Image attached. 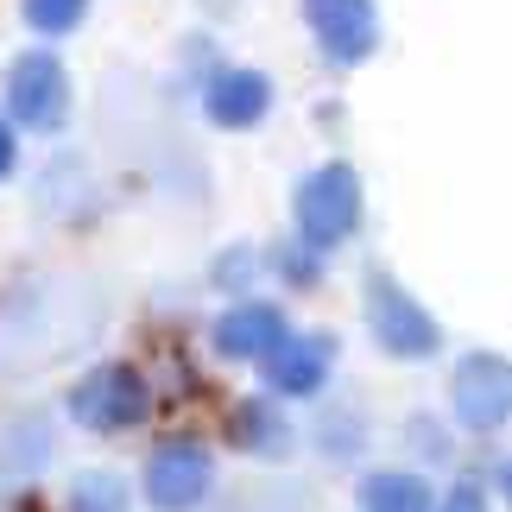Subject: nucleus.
<instances>
[{"instance_id":"1","label":"nucleus","mask_w":512,"mask_h":512,"mask_svg":"<svg viewBox=\"0 0 512 512\" xmlns=\"http://www.w3.org/2000/svg\"><path fill=\"white\" fill-rule=\"evenodd\" d=\"M57 329H64V317H57V291L45 279H19L13 291H0V373H19L57 354L70 342Z\"/></svg>"},{"instance_id":"12","label":"nucleus","mask_w":512,"mask_h":512,"mask_svg":"<svg viewBox=\"0 0 512 512\" xmlns=\"http://www.w3.org/2000/svg\"><path fill=\"white\" fill-rule=\"evenodd\" d=\"M51 462V424L38 418H13L7 437H0V487H26L38 468Z\"/></svg>"},{"instance_id":"17","label":"nucleus","mask_w":512,"mask_h":512,"mask_svg":"<svg viewBox=\"0 0 512 512\" xmlns=\"http://www.w3.org/2000/svg\"><path fill=\"white\" fill-rule=\"evenodd\" d=\"M83 13H89V0H26V26L45 32V38L76 32V26H83Z\"/></svg>"},{"instance_id":"7","label":"nucleus","mask_w":512,"mask_h":512,"mask_svg":"<svg viewBox=\"0 0 512 512\" xmlns=\"http://www.w3.org/2000/svg\"><path fill=\"white\" fill-rule=\"evenodd\" d=\"M456 418L468 430L512 424V361L506 354H468L456 367Z\"/></svg>"},{"instance_id":"10","label":"nucleus","mask_w":512,"mask_h":512,"mask_svg":"<svg viewBox=\"0 0 512 512\" xmlns=\"http://www.w3.org/2000/svg\"><path fill=\"white\" fill-rule=\"evenodd\" d=\"M285 342V317L272 304H234L222 323H215V348L228 361H266L272 348Z\"/></svg>"},{"instance_id":"19","label":"nucleus","mask_w":512,"mask_h":512,"mask_svg":"<svg viewBox=\"0 0 512 512\" xmlns=\"http://www.w3.org/2000/svg\"><path fill=\"white\" fill-rule=\"evenodd\" d=\"M443 512H487V494L481 487H456V494L443 500Z\"/></svg>"},{"instance_id":"11","label":"nucleus","mask_w":512,"mask_h":512,"mask_svg":"<svg viewBox=\"0 0 512 512\" xmlns=\"http://www.w3.org/2000/svg\"><path fill=\"white\" fill-rule=\"evenodd\" d=\"M323 373H329V342L323 336H285L266 354V380L279 392H291V399H310V392L323 386Z\"/></svg>"},{"instance_id":"21","label":"nucleus","mask_w":512,"mask_h":512,"mask_svg":"<svg viewBox=\"0 0 512 512\" xmlns=\"http://www.w3.org/2000/svg\"><path fill=\"white\" fill-rule=\"evenodd\" d=\"M7 171H13V127L0 121V184H7Z\"/></svg>"},{"instance_id":"13","label":"nucleus","mask_w":512,"mask_h":512,"mask_svg":"<svg viewBox=\"0 0 512 512\" xmlns=\"http://www.w3.org/2000/svg\"><path fill=\"white\" fill-rule=\"evenodd\" d=\"M234 443H241L247 456H285V449H291V424L266 399H247V405H234Z\"/></svg>"},{"instance_id":"6","label":"nucleus","mask_w":512,"mask_h":512,"mask_svg":"<svg viewBox=\"0 0 512 512\" xmlns=\"http://www.w3.org/2000/svg\"><path fill=\"white\" fill-rule=\"evenodd\" d=\"M209 481H215V468H209V449L203 443H165V449H152V462H146V500L159 506V512L203 506L209 500Z\"/></svg>"},{"instance_id":"8","label":"nucleus","mask_w":512,"mask_h":512,"mask_svg":"<svg viewBox=\"0 0 512 512\" xmlns=\"http://www.w3.org/2000/svg\"><path fill=\"white\" fill-rule=\"evenodd\" d=\"M304 19L317 32V45L329 64H361L380 45V13L373 0H304Z\"/></svg>"},{"instance_id":"22","label":"nucleus","mask_w":512,"mask_h":512,"mask_svg":"<svg viewBox=\"0 0 512 512\" xmlns=\"http://www.w3.org/2000/svg\"><path fill=\"white\" fill-rule=\"evenodd\" d=\"M500 487H506V500H512V462H506V468H500Z\"/></svg>"},{"instance_id":"16","label":"nucleus","mask_w":512,"mask_h":512,"mask_svg":"<svg viewBox=\"0 0 512 512\" xmlns=\"http://www.w3.org/2000/svg\"><path fill=\"white\" fill-rule=\"evenodd\" d=\"M70 512H127V481L121 475H83L70 487Z\"/></svg>"},{"instance_id":"3","label":"nucleus","mask_w":512,"mask_h":512,"mask_svg":"<svg viewBox=\"0 0 512 512\" xmlns=\"http://www.w3.org/2000/svg\"><path fill=\"white\" fill-rule=\"evenodd\" d=\"M367 329L373 342L386 354H399V361H418V354H437V317L411 298L399 279H386V272H373L367 279Z\"/></svg>"},{"instance_id":"15","label":"nucleus","mask_w":512,"mask_h":512,"mask_svg":"<svg viewBox=\"0 0 512 512\" xmlns=\"http://www.w3.org/2000/svg\"><path fill=\"white\" fill-rule=\"evenodd\" d=\"M361 512H430V487L418 475H373L361 487Z\"/></svg>"},{"instance_id":"14","label":"nucleus","mask_w":512,"mask_h":512,"mask_svg":"<svg viewBox=\"0 0 512 512\" xmlns=\"http://www.w3.org/2000/svg\"><path fill=\"white\" fill-rule=\"evenodd\" d=\"M83 203H89L83 159H51L45 177H38V209H45V215H83Z\"/></svg>"},{"instance_id":"18","label":"nucleus","mask_w":512,"mask_h":512,"mask_svg":"<svg viewBox=\"0 0 512 512\" xmlns=\"http://www.w3.org/2000/svg\"><path fill=\"white\" fill-rule=\"evenodd\" d=\"M228 512H310V494H304V487H266V494L234 500Z\"/></svg>"},{"instance_id":"9","label":"nucleus","mask_w":512,"mask_h":512,"mask_svg":"<svg viewBox=\"0 0 512 512\" xmlns=\"http://www.w3.org/2000/svg\"><path fill=\"white\" fill-rule=\"evenodd\" d=\"M272 108V83L260 70H215L203 89V114L215 127H260Z\"/></svg>"},{"instance_id":"5","label":"nucleus","mask_w":512,"mask_h":512,"mask_svg":"<svg viewBox=\"0 0 512 512\" xmlns=\"http://www.w3.org/2000/svg\"><path fill=\"white\" fill-rule=\"evenodd\" d=\"M146 380L133 367H95V373H83V380L70 386V418L83 424V430H133L146 418Z\"/></svg>"},{"instance_id":"2","label":"nucleus","mask_w":512,"mask_h":512,"mask_svg":"<svg viewBox=\"0 0 512 512\" xmlns=\"http://www.w3.org/2000/svg\"><path fill=\"white\" fill-rule=\"evenodd\" d=\"M298 234L304 247H342L361 228V177L348 165H323L298 184Z\"/></svg>"},{"instance_id":"20","label":"nucleus","mask_w":512,"mask_h":512,"mask_svg":"<svg viewBox=\"0 0 512 512\" xmlns=\"http://www.w3.org/2000/svg\"><path fill=\"white\" fill-rule=\"evenodd\" d=\"M247 272H253V253H228V260L215 266V279H222V285H234V279H247Z\"/></svg>"},{"instance_id":"4","label":"nucleus","mask_w":512,"mask_h":512,"mask_svg":"<svg viewBox=\"0 0 512 512\" xmlns=\"http://www.w3.org/2000/svg\"><path fill=\"white\" fill-rule=\"evenodd\" d=\"M7 114L32 133H57L70 121V76L51 51H26L7 70Z\"/></svg>"}]
</instances>
